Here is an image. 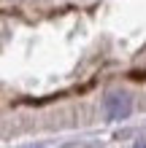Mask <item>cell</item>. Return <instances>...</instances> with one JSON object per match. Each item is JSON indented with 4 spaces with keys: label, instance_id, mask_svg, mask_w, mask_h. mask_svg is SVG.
<instances>
[{
    "label": "cell",
    "instance_id": "2",
    "mask_svg": "<svg viewBox=\"0 0 146 148\" xmlns=\"http://www.w3.org/2000/svg\"><path fill=\"white\" fill-rule=\"evenodd\" d=\"M135 148H146V140H138V143H135Z\"/></svg>",
    "mask_w": 146,
    "mask_h": 148
},
{
    "label": "cell",
    "instance_id": "1",
    "mask_svg": "<svg viewBox=\"0 0 146 148\" xmlns=\"http://www.w3.org/2000/svg\"><path fill=\"white\" fill-rule=\"evenodd\" d=\"M103 105H106L108 119H125L130 113L133 102H130V94L127 92H111V94H106V102Z\"/></svg>",
    "mask_w": 146,
    "mask_h": 148
}]
</instances>
